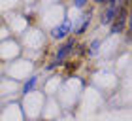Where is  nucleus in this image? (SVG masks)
Masks as SVG:
<instances>
[{
	"label": "nucleus",
	"instance_id": "f257e3e1",
	"mask_svg": "<svg viewBox=\"0 0 132 121\" xmlns=\"http://www.w3.org/2000/svg\"><path fill=\"white\" fill-rule=\"evenodd\" d=\"M117 15H119V6H117V2H108L106 4V10H104V15H102V25L111 23L113 19H117Z\"/></svg>",
	"mask_w": 132,
	"mask_h": 121
},
{
	"label": "nucleus",
	"instance_id": "f03ea898",
	"mask_svg": "<svg viewBox=\"0 0 132 121\" xmlns=\"http://www.w3.org/2000/svg\"><path fill=\"white\" fill-rule=\"evenodd\" d=\"M70 27H72V23H70V21H64V23H61L59 27H55V28L51 30V36L61 40V38H64V36L70 32Z\"/></svg>",
	"mask_w": 132,
	"mask_h": 121
},
{
	"label": "nucleus",
	"instance_id": "7ed1b4c3",
	"mask_svg": "<svg viewBox=\"0 0 132 121\" xmlns=\"http://www.w3.org/2000/svg\"><path fill=\"white\" fill-rule=\"evenodd\" d=\"M89 21H91V17H89V15H81V17H79V21L74 23V32H76V34L85 32V28H87V25H89Z\"/></svg>",
	"mask_w": 132,
	"mask_h": 121
},
{
	"label": "nucleus",
	"instance_id": "20e7f679",
	"mask_svg": "<svg viewBox=\"0 0 132 121\" xmlns=\"http://www.w3.org/2000/svg\"><path fill=\"white\" fill-rule=\"evenodd\" d=\"M72 47H74V40H68V42H66V44H64V46L61 47V51L57 53V59H55L57 63H61V61H64V57H66V55H68V53L72 51Z\"/></svg>",
	"mask_w": 132,
	"mask_h": 121
},
{
	"label": "nucleus",
	"instance_id": "39448f33",
	"mask_svg": "<svg viewBox=\"0 0 132 121\" xmlns=\"http://www.w3.org/2000/svg\"><path fill=\"white\" fill-rule=\"evenodd\" d=\"M119 17V15H117ZM123 25H125V13H121V17L113 23V27H111V32H121L123 30Z\"/></svg>",
	"mask_w": 132,
	"mask_h": 121
},
{
	"label": "nucleus",
	"instance_id": "423d86ee",
	"mask_svg": "<svg viewBox=\"0 0 132 121\" xmlns=\"http://www.w3.org/2000/svg\"><path fill=\"white\" fill-rule=\"evenodd\" d=\"M36 81H38V78H30V80L25 83V87H23V93H30L34 89V85H36Z\"/></svg>",
	"mask_w": 132,
	"mask_h": 121
},
{
	"label": "nucleus",
	"instance_id": "0eeeda50",
	"mask_svg": "<svg viewBox=\"0 0 132 121\" xmlns=\"http://www.w3.org/2000/svg\"><path fill=\"white\" fill-rule=\"evenodd\" d=\"M98 46H100L98 40H94L93 44H91V55H96V53H98Z\"/></svg>",
	"mask_w": 132,
	"mask_h": 121
},
{
	"label": "nucleus",
	"instance_id": "6e6552de",
	"mask_svg": "<svg viewBox=\"0 0 132 121\" xmlns=\"http://www.w3.org/2000/svg\"><path fill=\"white\" fill-rule=\"evenodd\" d=\"M85 6V0H76V8H83Z\"/></svg>",
	"mask_w": 132,
	"mask_h": 121
}]
</instances>
